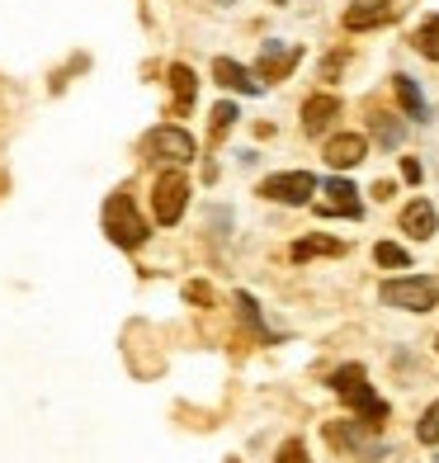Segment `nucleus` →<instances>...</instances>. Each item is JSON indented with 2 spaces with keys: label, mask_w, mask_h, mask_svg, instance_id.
<instances>
[{
  "label": "nucleus",
  "mask_w": 439,
  "mask_h": 463,
  "mask_svg": "<svg viewBox=\"0 0 439 463\" xmlns=\"http://www.w3.org/2000/svg\"><path fill=\"white\" fill-rule=\"evenodd\" d=\"M331 388H336V392L345 397V402H350L354 411H360V420H364L369 430H378L383 420H388V402L369 388V378H364V369H360V364L336 369V373H331Z\"/></svg>",
  "instance_id": "f257e3e1"
},
{
  "label": "nucleus",
  "mask_w": 439,
  "mask_h": 463,
  "mask_svg": "<svg viewBox=\"0 0 439 463\" xmlns=\"http://www.w3.org/2000/svg\"><path fill=\"white\" fill-rule=\"evenodd\" d=\"M104 232H109V241L114 246H142L146 241V222L137 218V208H133V194L128 189H114L109 203H104Z\"/></svg>",
  "instance_id": "f03ea898"
},
{
  "label": "nucleus",
  "mask_w": 439,
  "mask_h": 463,
  "mask_svg": "<svg viewBox=\"0 0 439 463\" xmlns=\"http://www.w3.org/2000/svg\"><path fill=\"white\" fill-rule=\"evenodd\" d=\"M378 293H383V303H388V307H402V312H430V307H434V298H439L434 279H425V275L388 279Z\"/></svg>",
  "instance_id": "7ed1b4c3"
},
{
  "label": "nucleus",
  "mask_w": 439,
  "mask_h": 463,
  "mask_svg": "<svg viewBox=\"0 0 439 463\" xmlns=\"http://www.w3.org/2000/svg\"><path fill=\"white\" fill-rule=\"evenodd\" d=\"M184 203H190V180H184L180 171H165V175L156 180V189H152V213H156V222H161V227L180 222Z\"/></svg>",
  "instance_id": "20e7f679"
},
{
  "label": "nucleus",
  "mask_w": 439,
  "mask_h": 463,
  "mask_svg": "<svg viewBox=\"0 0 439 463\" xmlns=\"http://www.w3.org/2000/svg\"><path fill=\"white\" fill-rule=\"evenodd\" d=\"M260 194L265 199H275V203H307L312 194H317V175L312 171H284V175H269L260 184Z\"/></svg>",
  "instance_id": "39448f33"
},
{
  "label": "nucleus",
  "mask_w": 439,
  "mask_h": 463,
  "mask_svg": "<svg viewBox=\"0 0 439 463\" xmlns=\"http://www.w3.org/2000/svg\"><path fill=\"white\" fill-rule=\"evenodd\" d=\"M152 156H161V161H171V165H184V161H194V152H199V142L184 133V128H175V123H165V128H156L152 133Z\"/></svg>",
  "instance_id": "423d86ee"
},
{
  "label": "nucleus",
  "mask_w": 439,
  "mask_h": 463,
  "mask_svg": "<svg viewBox=\"0 0 439 463\" xmlns=\"http://www.w3.org/2000/svg\"><path fill=\"white\" fill-rule=\"evenodd\" d=\"M369 156V137L364 133H336L326 142V161L336 165V171H350V165H360Z\"/></svg>",
  "instance_id": "0eeeda50"
},
{
  "label": "nucleus",
  "mask_w": 439,
  "mask_h": 463,
  "mask_svg": "<svg viewBox=\"0 0 439 463\" xmlns=\"http://www.w3.org/2000/svg\"><path fill=\"white\" fill-rule=\"evenodd\" d=\"M326 194H331V199L317 208V213H326V218H331V213H341V218H360V213H364L360 189H354L350 180H341V175H336V180H326Z\"/></svg>",
  "instance_id": "6e6552de"
},
{
  "label": "nucleus",
  "mask_w": 439,
  "mask_h": 463,
  "mask_svg": "<svg viewBox=\"0 0 439 463\" xmlns=\"http://www.w3.org/2000/svg\"><path fill=\"white\" fill-rule=\"evenodd\" d=\"M434 227H439L434 203L416 199V203H406V208H402V232H406V237H416V241H430V237H434Z\"/></svg>",
  "instance_id": "1a4fd4ad"
},
{
  "label": "nucleus",
  "mask_w": 439,
  "mask_h": 463,
  "mask_svg": "<svg viewBox=\"0 0 439 463\" xmlns=\"http://www.w3.org/2000/svg\"><path fill=\"white\" fill-rule=\"evenodd\" d=\"M331 118H341V99L336 95H312L303 104V133H326Z\"/></svg>",
  "instance_id": "9d476101"
},
{
  "label": "nucleus",
  "mask_w": 439,
  "mask_h": 463,
  "mask_svg": "<svg viewBox=\"0 0 439 463\" xmlns=\"http://www.w3.org/2000/svg\"><path fill=\"white\" fill-rule=\"evenodd\" d=\"M298 48H284V43H265V52H260V76L265 80H284L293 67H298Z\"/></svg>",
  "instance_id": "9b49d317"
},
{
  "label": "nucleus",
  "mask_w": 439,
  "mask_h": 463,
  "mask_svg": "<svg viewBox=\"0 0 439 463\" xmlns=\"http://www.w3.org/2000/svg\"><path fill=\"white\" fill-rule=\"evenodd\" d=\"M213 76H218L222 90H241V95H256L260 90V80H250V71L241 67V61H232V57H218L213 61Z\"/></svg>",
  "instance_id": "f8f14e48"
},
{
  "label": "nucleus",
  "mask_w": 439,
  "mask_h": 463,
  "mask_svg": "<svg viewBox=\"0 0 439 463\" xmlns=\"http://www.w3.org/2000/svg\"><path fill=\"white\" fill-rule=\"evenodd\" d=\"M392 90H397V104H402V114H406V118H416V123H425V118H430L425 95H421V86H416L411 76H392Z\"/></svg>",
  "instance_id": "ddd939ff"
},
{
  "label": "nucleus",
  "mask_w": 439,
  "mask_h": 463,
  "mask_svg": "<svg viewBox=\"0 0 439 463\" xmlns=\"http://www.w3.org/2000/svg\"><path fill=\"white\" fill-rule=\"evenodd\" d=\"M392 19V5H369V0H360V5L345 10V29L350 33H364V29H378Z\"/></svg>",
  "instance_id": "4468645a"
},
{
  "label": "nucleus",
  "mask_w": 439,
  "mask_h": 463,
  "mask_svg": "<svg viewBox=\"0 0 439 463\" xmlns=\"http://www.w3.org/2000/svg\"><path fill=\"white\" fill-rule=\"evenodd\" d=\"M312 256H345V241H336V237H303V241H293V260H312Z\"/></svg>",
  "instance_id": "2eb2a0df"
},
{
  "label": "nucleus",
  "mask_w": 439,
  "mask_h": 463,
  "mask_svg": "<svg viewBox=\"0 0 439 463\" xmlns=\"http://www.w3.org/2000/svg\"><path fill=\"white\" fill-rule=\"evenodd\" d=\"M416 52L430 57V61H439V14L421 19V29H416Z\"/></svg>",
  "instance_id": "dca6fc26"
},
{
  "label": "nucleus",
  "mask_w": 439,
  "mask_h": 463,
  "mask_svg": "<svg viewBox=\"0 0 439 463\" xmlns=\"http://www.w3.org/2000/svg\"><path fill=\"white\" fill-rule=\"evenodd\" d=\"M171 90H175V104H194V71L190 67H171Z\"/></svg>",
  "instance_id": "f3484780"
},
{
  "label": "nucleus",
  "mask_w": 439,
  "mask_h": 463,
  "mask_svg": "<svg viewBox=\"0 0 439 463\" xmlns=\"http://www.w3.org/2000/svg\"><path fill=\"white\" fill-rule=\"evenodd\" d=\"M373 260L388 265V269H406V265H411V256H406L397 241H378V246H373Z\"/></svg>",
  "instance_id": "a211bd4d"
},
{
  "label": "nucleus",
  "mask_w": 439,
  "mask_h": 463,
  "mask_svg": "<svg viewBox=\"0 0 439 463\" xmlns=\"http://www.w3.org/2000/svg\"><path fill=\"white\" fill-rule=\"evenodd\" d=\"M416 435H421V445H439V402L425 407V416H421V426H416Z\"/></svg>",
  "instance_id": "6ab92c4d"
},
{
  "label": "nucleus",
  "mask_w": 439,
  "mask_h": 463,
  "mask_svg": "<svg viewBox=\"0 0 439 463\" xmlns=\"http://www.w3.org/2000/svg\"><path fill=\"white\" fill-rule=\"evenodd\" d=\"M373 133H378L383 146H397V142H402V123H392L388 114H378V118H373Z\"/></svg>",
  "instance_id": "aec40b11"
},
{
  "label": "nucleus",
  "mask_w": 439,
  "mask_h": 463,
  "mask_svg": "<svg viewBox=\"0 0 439 463\" xmlns=\"http://www.w3.org/2000/svg\"><path fill=\"white\" fill-rule=\"evenodd\" d=\"M241 114H237V104H218V109H213V133H222V128H232V123H237Z\"/></svg>",
  "instance_id": "412c9836"
},
{
  "label": "nucleus",
  "mask_w": 439,
  "mask_h": 463,
  "mask_svg": "<svg viewBox=\"0 0 439 463\" xmlns=\"http://www.w3.org/2000/svg\"><path fill=\"white\" fill-rule=\"evenodd\" d=\"M275 463H307V449H303V439H288V445L279 449Z\"/></svg>",
  "instance_id": "4be33fe9"
},
{
  "label": "nucleus",
  "mask_w": 439,
  "mask_h": 463,
  "mask_svg": "<svg viewBox=\"0 0 439 463\" xmlns=\"http://www.w3.org/2000/svg\"><path fill=\"white\" fill-rule=\"evenodd\" d=\"M402 175H406V180H421V161L406 156V161H402Z\"/></svg>",
  "instance_id": "5701e85b"
},
{
  "label": "nucleus",
  "mask_w": 439,
  "mask_h": 463,
  "mask_svg": "<svg viewBox=\"0 0 439 463\" xmlns=\"http://www.w3.org/2000/svg\"><path fill=\"white\" fill-rule=\"evenodd\" d=\"M369 5H388V0H369Z\"/></svg>",
  "instance_id": "b1692460"
},
{
  "label": "nucleus",
  "mask_w": 439,
  "mask_h": 463,
  "mask_svg": "<svg viewBox=\"0 0 439 463\" xmlns=\"http://www.w3.org/2000/svg\"><path fill=\"white\" fill-rule=\"evenodd\" d=\"M275 5H284V0H275Z\"/></svg>",
  "instance_id": "393cba45"
},
{
  "label": "nucleus",
  "mask_w": 439,
  "mask_h": 463,
  "mask_svg": "<svg viewBox=\"0 0 439 463\" xmlns=\"http://www.w3.org/2000/svg\"><path fill=\"white\" fill-rule=\"evenodd\" d=\"M227 463H237V458H227Z\"/></svg>",
  "instance_id": "a878e982"
}]
</instances>
